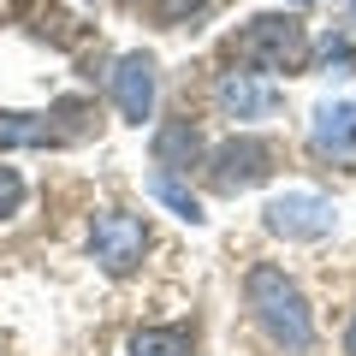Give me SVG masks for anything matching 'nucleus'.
<instances>
[{
    "label": "nucleus",
    "mask_w": 356,
    "mask_h": 356,
    "mask_svg": "<svg viewBox=\"0 0 356 356\" xmlns=\"http://www.w3.org/2000/svg\"><path fill=\"white\" fill-rule=\"evenodd\" d=\"M243 297H250V309H255V321H261V332L280 344V350L303 356L309 344H315V321H309V303H303V291L285 280V267L255 261V267H250V280H243Z\"/></svg>",
    "instance_id": "obj_1"
},
{
    "label": "nucleus",
    "mask_w": 356,
    "mask_h": 356,
    "mask_svg": "<svg viewBox=\"0 0 356 356\" xmlns=\"http://www.w3.org/2000/svg\"><path fill=\"white\" fill-rule=\"evenodd\" d=\"M232 54L243 65H255V72H303L309 65V30L285 13H261L238 30Z\"/></svg>",
    "instance_id": "obj_2"
},
{
    "label": "nucleus",
    "mask_w": 356,
    "mask_h": 356,
    "mask_svg": "<svg viewBox=\"0 0 356 356\" xmlns=\"http://www.w3.org/2000/svg\"><path fill=\"white\" fill-rule=\"evenodd\" d=\"M143 250H149V226H143L137 214H125V208L95 214V226H89V255L102 261V273L125 280L131 267L143 261Z\"/></svg>",
    "instance_id": "obj_3"
},
{
    "label": "nucleus",
    "mask_w": 356,
    "mask_h": 356,
    "mask_svg": "<svg viewBox=\"0 0 356 356\" xmlns=\"http://www.w3.org/2000/svg\"><path fill=\"white\" fill-rule=\"evenodd\" d=\"M273 143L267 137H226L214 154H208V184L214 191H226V196H238V191H255L267 172H273Z\"/></svg>",
    "instance_id": "obj_4"
},
{
    "label": "nucleus",
    "mask_w": 356,
    "mask_h": 356,
    "mask_svg": "<svg viewBox=\"0 0 356 356\" xmlns=\"http://www.w3.org/2000/svg\"><path fill=\"white\" fill-rule=\"evenodd\" d=\"M261 220H267V232L273 238H291V243H315V238H327L332 232V202L321 191H285V196H273V202L261 208Z\"/></svg>",
    "instance_id": "obj_5"
},
{
    "label": "nucleus",
    "mask_w": 356,
    "mask_h": 356,
    "mask_svg": "<svg viewBox=\"0 0 356 356\" xmlns=\"http://www.w3.org/2000/svg\"><path fill=\"white\" fill-rule=\"evenodd\" d=\"M113 107L131 125H143V119L154 113V60L149 54H125V60L113 65Z\"/></svg>",
    "instance_id": "obj_6"
},
{
    "label": "nucleus",
    "mask_w": 356,
    "mask_h": 356,
    "mask_svg": "<svg viewBox=\"0 0 356 356\" xmlns=\"http://www.w3.org/2000/svg\"><path fill=\"white\" fill-rule=\"evenodd\" d=\"M214 102L226 107L232 119H267V113H280V89L261 83L255 72H226L214 83Z\"/></svg>",
    "instance_id": "obj_7"
},
{
    "label": "nucleus",
    "mask_w": 356,
    "mask_h": 356,
    "mask_svg": "<svg viewBox=\"0 0 356 356\" xmlns=\"http://www.w3.org/2000/svg\"><path fill=\"white\" fill-rule=\"evenodd\" d=\"M309 143L327 161H350L356 154V102H321L315 125H309Z\"/></svg>",
    "instance_id": "obj_8"
},
{
    "label": "nucleus",
    "mask_w": 356,
    "mask_h": 356,
    "mask_svg": "<svg viewBox=\"0 0 356 356\" xmlns=\"http://www.w3.org/2000/svg\"><path fill=\"white\" fill-rule=\"evenodd\" d=\"M149 154H154V166H161V172H184V166L202 154V131H196L191 119H166V125L154 131Z\"/></svg>",
    "instance_id": "obj_9"
},
{
    "label": "nucleus",
    "mask_w": 356,
    "mask_h": 356,
    "mask_svg": "<svg viewBox=\"0 0 356 356\" xmlns=\"http://www.w3.org/2000/svg\"><path fill=\"white\" fill-rule=\"evenodd\" d=\"M42 143H60V131L36 113H0V149H42Z\"/></svg>",
    "instance_id": "obj_10"
},
{
    "label": "nucleus",
    "mask_w": 356,
    "mask_h": 356,
    "mask_svg": "<svg viewBox=\"0 0 356 356\" xmlns=\"http://www.w3.org/2000/svg\"><path fill=\"white\" fill-rule=\"evenodd\" d=\"M149 196H154V202H166L178 220H184V226H202V202H196V196L184 191V178H178V172H161V166H154Z\"/></svg>",
    "instance_id": "obj_11"
},
{
    "label": "nucleus",
    "mask_w": 356,
    "mask_h": 356,
    "mask_svg": "<svg viewBox=\"0 0 356 356\" xmlns=\"http://www.w3.org/2000/svg\"><path fill=\"white\" fill-rule=\"evenodd\" d=\"M131 356H191V332L184 327H143V332H131Z\"/></svg>",
    "instance_id": "obj_12"
},
{
    "label": "nucleus",
    "mask_w": 356,
    "mask_h": 356,
    "mask_svg": "<svg viewBox=\"0 0 356 356\" xmlns=\"http://www.w3.org/2000/svg\"><path fill=\"white\" fill-rule=\"evenodd\" d=\"M208 6H214V0H154V24L184 30V24H196V18H208Z\"/></svg>",
    "instance_id": "obj_13"
},
{
    "label": "nucleus",
    "mask_w": 356,
    "mask_h": 356,
    "mask_svg": "<svg viewBox=\"0 0 356 356\" xmlns=\"http://www.w3.org/2000/svg\"><path fill=\"white\" fill-rule=\"evenodd\" d=\"M18 202H24V178H18V166H0V220H13Z\"/></svg>",
    "instance_id": "obj_14"
},
{
    "label": "nucleus",
    "mask_w": 356,
    "mask_h": 356,
    "mask_svg": "<svg viewBox=\"0 0 356 356\" xmlns=\"http://www.w3.org/2000/svg\"><path fill=\"white\" fill-rule=\"evenodd\" d=\"M344 356H356V321H350V332H344Z\"/></svg>",
    "instance_id": "obj_15"
}]
</instances>
